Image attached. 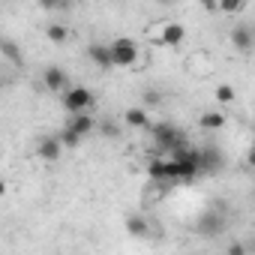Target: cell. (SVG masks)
Listing matches in <instances>:
<instances>
[{"label": "cell", "mask_w": 255, "mask_h": 255, "mask_svg": "<svg viewBox=\"0 0 255 255\" xmlns=\"http://www.w3.org/2000/svg\"><path fill=\"white\" fill-rule=\"evenodd\" d=\"M153 141H156V147H162V150L171 153V156H177L180 150L189 147L186 135L177 129V126H171V123H156V126H153Z\"/></svg>", "instance_id": "obj_1"}, {"label": "cell", "mask_w": 255, "mask_h": 255, "mask_svg": "<svg viewBox=\"0 0 255 255\" xmlns=\"http://www.w3.org/2000/svg\"><path fill=\"white\" fill-rule=\"evenodd\" d=\"M108 48H111L114 66H120V69H132L138 63V57H141V45L135 39H129V36H117L114 42H108Z\"/></svg>", "instance_id": "obj_2"}, {"label": "cell", "mask_w": 255, "mask_h": 255, "mask_svg": "<svg viewBox=\"0 0 255 255\" xmlns=\"http://www.w3.org/2000/svg\"><path fill=\"white\" fill-rule=\"evenodd\" d=\"M174 162H177V168H180V180H195L198 174H204L201 171V147H186V150H180L177 156H171Z\"/></svg>", "instance_id": "obj_3"}, {"label": "cell", "mask_w": 255, "mask_h": 255, "mask_svg": "<svg viewBox=\"0 0 255 255\" xmlns=\"http://www.w3.org/2000/svg\"><path fill=\"white\" fill-rule=\"evenodd\" d=\"M90 105H93V93H90L87 87H69V90L63 93V108L69 111V117L87 114Z\"/></svg>", "instance_id": "obj_4"}, {"label": "cell", "mask_w": 255, "mask_h": 255, "mask_svg": "<svg viewBox=\"0 0 255 255\" xmlns=\"http://www.w3.org/2000/svg\"><path fill=\"white\" fill-rule=\"evenodd\" d=\"M153 39L159 45H165V48H177L186 39V27L180 21H159V30L153 33Z\"/></svg>", "instance_id": "obj_5"}, {"label": "cell", "mask_w": 255, "mask_h": 255, "mask_svg": "<svg viewBox=\"0 0 255 255\" xmlns=\"http://www.w3.org/2000/svg\"><path fill=\"white\" fill-rule=\"evenodd\" d=\"M147 177H150V180H159V183H171V180H180V168H177V162H174L171 156L153 159V162L147 165Z\"/></svg>", "instance_id": "obj_6"}, {"label": "cell", "mask_w": 255, "mask_h": 255, "mask_svg": "<svg viewBox=\"0 0 255 255\" xmlns=\"http://www.w3.org/2000/svg\"><path fill=\"white\" fill-rule=\"evenodd\" d=\"M231 42H234V48L237 51H252L255 48V30L249 27V24H234L231 27Z\"/></svg>", "instance_id": "obj_7"}, {"label": "cell", "mask_w": 255, "mask_h": 255, "mask_svg": "<svg viewBox=\"0 0 255 255\" xmlns=\"http://www.w3.org/2000/svg\"><path fill=\"white\" fill-rule=\"evenodd\" d=\"M42 84L51 90V93H66L69 90V81H66V72L60 66H48L42 72Z\"/></svg>", "instance_id": "obj_8"}, {"label": "cell", "mask_w": 255, "mask_h": 255, "mask_svg": "<svg viewBox=\"0 0 255 255\" xmlns=\"http://www.w3.org/2000/svg\"><path fill=\"white\" fill-rule=\"evenodd\" d=\"M66 126H69L72 132H78V135L84 138V135L96 132V126H99V120H96V117H93V114L87 111V114H75V117H69V120H66Z\"/></svg>", "instance_id": "obj_9"}, {"label": "cell", "mask_w": 255, "mask_h": 255, "mask_svg": "<svg viewBox=\"0 0 255 255\" xmlns=\"http://www.w3.org/2000/svg\"><path fill=\"white\" fill-rule=\"evenodd\" d=\"M123 123L132 126V129H153L147 108H126V111H123Z\"/></svg>", "instance_id": "obj_10"}, {"label": "cell", "mask_w": 255, "mask_h": 255, "mask_svg": "<svg viewBox=\"0 0 255 255\" xmlns=\"http://www.w3.org/2000/svg\"><path fill=\"white\" fill-rule=\"evenodd\" d=\"M222 165H225L222 150H216V147H201V171H204V174H216Z\"/></svg>", "instance_id": "obj_11"}, {"label": "cell", "mask_w": 255, "mask_h": 255, "mask_svg": "<svg viewBox=\"0 0 255 255\" xmlns=\"http://www.w3.org/2000/svg\"><path fill=\"white\" fill-rule=\"evenodd\" d=\"M87 57H90V63H96L99 69H111V66H114V60H111V48L102 45V42L87 45Z\"/></svg>", "instance_id": "obj_12"}, {"label": "cell", "mask_w": 255, "mask_h": 255, "mask_svg": "<svg viewBox=\"0 0 255 255\" xmlns=\"http://www.w3.org/2000/svg\"><path fill=\"white\" fill-rule=\"evenodd\" d=\"M198 231H201V234L216 237V234H222V231H225V219H222L219 213H204V216L198 219Z\"/></svg>", "instance_id": "obj_13"}, {"label": "cell", "mask_w": 255, "mask_h": 255, "mask_svg": "<svg viewBox=\"0 0 255 255\" xmlns=\"http://www.w3.org/2000/svg\"><path fill=\"white\" fill-rule=\"evenodd\" d=\"M60 150H63V144H60V138H42L39 144H36V153L45 159V162H54L57 156H60Z\"/></svg>", "instance_id": "obj_14"}, {"label": "cell", "mask_w": 255, "mask_h": 255, "mask_svg": "<svg viewBox=\"0 0 255 255\" xmlns=\"http://www.w3.org/2000/svg\"><path fill=\"white\" fill-rule=\"evenodd\" d=\"M198 126H201L204 132H216V129H222V126H225V114L222 111H204L198 117Z\"/></svg>", "instance_id": "obj_15"}, {"label": "cell", "mask_w": 255, "mask_h": 255, "mask_svg": "<svg viewBox=\"0 0 255 255\" xmlns=\"http://www.w3.org/2000/svg\"><path fill=\"white\" fill-rule=\"evenodd\" d=\"M126 231H129L132 237H147V234H150V225H147V219H144V216L129 213V216H126Z\"/></svg>", "instance_id": "obj_16"}, {"label": "cell", "mask_w": 255, "mask_h": 255, "mask_svg": "<svg viewBox=\"0 0 255 255\" xmlns=\"http://www.w3.org/2000/svg\"><path fill=\"white\" fill-rule=\"evenodd\" d=\"M45 36H48L51 42H57V45H60V42H66V39H69V30H66L63 24H48V27H45Z\"/></svg>", "instance_id": "obj_17"}, {"label": "cell", "mask_w": 255, "mask_h": 255, "mask_svg": "<svg viewBox=\"0 0 255 255\" xmlns=\"http://www.w3.org/2000/svg\"><path fill=\"white\" fill-rule=\"evenodd\" d=\"M234 96H237V93H234L231 84H216V102H219V105H231Z\"/></svg>", "instance_id": "obj_18"}, {"label": "cell", "mask_w": 255, "mask_h": 255, "mask_svg": "<svg viewBox=\"0 0 255 255\" xmlns=\"http://www.w3.org/2000/svg\"><path fill=\"white\" fill-rule=\"evenodd\" d=\"M0 48H3V57H9L12 63H21V54H18V45L12 39H0Z\"/></svg>", "instance_id": "obj_19"}, {"label": "cell", "mask_w": 255, "mask_h": 255, "mask_svg": "<svg viewBox=\"0 0 255 255\" xmlns=\"http://www.w3.org/2000/svg\"><path fill=\"white\" fill-rule=\"evenodd\" d=\"M57 138H60V144H63V147H78V144H81V135H78V132H72L69 126H66V129H63Z\"/></svg>", "instance_id": "obj_20"}, {"label": "cell", "mask_w": 255, "mask_h": 255, "mask_svg": "<svg viewBox=\"0 0 255 255\" xmlns=\"http://www.w3.org/2000/svg\"><path fill=\"white\" fill-rule=\"evenodd\" d=\"M96 129H99L102 135H108V138H117V135H120V129H117V126H114L111 120H99V126H96Z\"/></svg>", "instance_id": "obj_21"}, {"label": "cell", "mask_w": 255, "mask_h": 255, "mask_svg": "<svg viewBox=\"0 0 255 255\" xmlns=\"http://www.w3.org/2000/svg\"><path fill=\"white\" fill-rule=\"evenodd\" d=\"M246 3H216V12H243Z\"/></svg>", "instance_id": "obj_22"}, {"label": "cell", "mask_w": 255, "mask_h": 255, "mask_svg": "<svg viewBox=\"0 0 255 255\" xmlns=\"http://www.w3.org/2000/svg\"><path fill=\"white\" fill-rule=\"evenodd\" d=\"M225 255H252V249L243 246V243H231V246L225 249Z\"/></svg>", "instance_id": "obj_23"}, {"label": "cell", "mask_w": 255, "mask_h": 255, "mask_svg": "<svg viewBox=\"0 0 255 255\" xmlns=\"http://www.w3.org/2000/svg\"><path fill=\"white\" fill-rule=\"evenodd\" d=\"M144 102L147 105H159V93L156 90H144Z\"/></svg>", "instance_id": "obj_24"}, {"label": "cell", "mask_w": 255, "mask_h": 255, "mask_svg": "<svg viewBox=\"0 0 255 255\" xmlns=\"http://www.w3.org/2000/svg\"><path fill=\"white\" fill-rule=\"evenodd\" d=\"M246 162L255 168V141H252V147H249V153H246Z\"/></svg>", "instance_id": "obj_25"}, {"label": "cell", "mask_w": 255, "mask_h": 255, "mask_svg": "<svg viewBox=\"0 0 255 255\" xmlns=\"http://www.w3.org/2000/svg\"><path fill=\"white\" fill-rule=\"evenodd\" d=\"M252 255H255V240H252Z\"/></svg>", "instance_id": "obj_26"}]
</instances>
